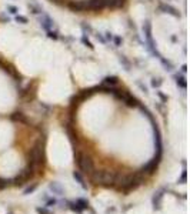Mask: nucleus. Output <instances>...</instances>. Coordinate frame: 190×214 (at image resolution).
<instances>
[{
    "label": "nucleus",
    "mask_w": 190,
    "mask_h": 214,
    "mask_svg": "<svg viewBox=\"0 0 190 214\" xmlns=\"http://www.w3.org/2000/svg\"><path fill=\"white\" fill-rule=\"evenodd\" d=\"M73 177H75V180L77 181V183H79L80 185H82L83 189H87L86 183H84V180H83V177H82V174L79 173V171H75V173H73Z\"/></svg>",
    "instance_id": "aec40b11"
},
{
    "label": "nucleus",
    "mask_w": 190,
    "mask_h": 214,
    "mask_svg": "<svg viewBox=\"0 0 190 214\" xmlns=\"http://www.w3.org/2000/svg\"><path fill=\"white\" fill-rule=\"evenodd\" d=\"M7 10H9V12H10V13H12V14H14V16H16V14H17V12H19L16 6H12V4H9V6H7Z\"/></svg>",
    "instance_id": "2f4dec72"
},
{
    "label": "nucleus",
    "mask_w": 190,
    "mask_h": 214,
    "mask_svg": "<svg viewBox=\"0 0 190 214\" xmlns=\"http://www.w3.org/2000/svg\"><path fill=\"white\" fill-rule=\"evenodd\" d=\"M122 103H124V106L130 107V109H134V107H139V104H140V100L136 99V97H134L132 93H129V91H127Z\"/></svg>",
    "instance_id": "9b49d317"
},
{
    "label": "nucleus",
    "mask_w": 190,
    "mask_h": 214,
    "mask_svg": "<svg viewBox=\"0 0 190 214\" xmlns=\"http://www.w3.org/2000/svg\"><path fill=\"white\" fill-rule=\"evenodd\" d=\"M10 120L16 121V123L25 124V126H30V120L27 119V116H26L25 113H21V111H13L12 114H10Z\"/></svg>",
    "instance_id": "9d476101"
},
{
    "label": "nucleus",
    "mask_w": 190,
    "mask_h": 214,
    "mask_svg": "<svg viewBox=\"0 0 190 214\" xmlns=\"http://www.w3.org/2000/svg\"><path fill=\"white\" fill-rule=\"evenodd\" d=\"M0 20L3 21V23H9V21H10V17L6 16V14H2V16H0Z\"/></svg>",
    "instance_id": "58836bf2"
},
{
    "label": "nucleus",
    "mask_w": 190,
    "mask_h": 214,
    "mask_svg": "<svg viewBox=\"0 0 190 214\" xmlns=\"http://www.w3.org/2000/svg\"><path fill=\"white\" fill-rule=\"evenodd\" d=\"M36 190V184H33L32 187H27V189L25 190V194H29V193H32V191H34Z\"/></svg>",
    "instance_id": "ea45409f"
},
{
    "label": "nucleus",
    "mask_w": 190,
    "mask_h": 214,
    "mask_svg": "<svg viewBox=\"0 0 190 214\" xmlns=\"http://www.w3.org/2000/svg\"><path fill=\"white\" fill-rule=\"evenodd\" d=\"M91 176V181L95 184H102V185H113L114 184V178L116 174L113 171H109V170H97L90 174Z\"/></svg>",
    "instance_id": "f03ea898"
},
{
    "label": "nucleus",
    "mask_w": 190,
    "mask_h": 214,
    "mask_svg": "<svg viewBox=\"0 0 190 214\" xmlns=\"http://www.w3.org/2000/svg\"><path fill=\"white\" fill-rule=\"evenodd\" d=\"M107 9H122L126 3V0H104Z\"/></svg>",
    "instance_id": "f8f14e48"
},
{
    "label": "nucleus",
    "mask_w": 190,
    "mask_h": 214,
    "mask_svg": "<svg viewBox=\"0 0 190 214\" xmlns=\"http://www.w3.org/2000/svg\"><path fill=\"white\" fill-rule=\"evenodd\" d=\"M87 10L91 12H102L103 9H106V3L104 0H86Z\"/></svg>",
    "instance_id": "1a4fd4ad"
},
{
    "label": "nucleus",
    "mask_w": 190,
    "mask_h": 214,
    "mask_svg": "<svg viewBox=\"0 0 190 214\" xmlns=\"http://www.w3.org/2000/svg\"><path fill=\"white\" fill-rule=\"evenodd\" d=\"M186 71H187V66L186 64H183L182 66V73H186Z\"/></svg>",
    "instance_id": "a19ab883"
},
{
    "label": "nucleus",
    "mask_w": 190,
    "mask_h": 214,
    "mask_svg": "<svg viewBox=\"0 0 190 214\" xmlns=\"http://www.w3.org/2000/svg\"><path fill=\"white\" fill-rule=\"evenodd\" d=\"M102 84H106V86H117L119 84V77L117 76H106L102 80Z\"/></svg>",
    "instance_id": "dca6fc26"
},
{
    "label": "nucleus",
    "mask_w": 190,
    "mask_h": 214,
    "mask_svg": "<svg viewBox=\"0 0 190 214\" xmlns=\"http://www.w3.org/2000/svg\"><path fill=\"white\" fill-rule=\"evenodd\" d=\"M69 208H70V210H73V211H76V213H79V214L83 211L82 208L77 206V203H72V201L69 203Z\"/></svg>",
    "instance_id": "bb28decb"
},
{
    "label": "nucleus",
    "mask_w": 190,
    "mask_h": 214,
    "mask_svg": "<svg viewBox=\"0 0 190 214\" xmlns=\"http://www.w3.org/2000/svg\"><path fill=\"white\" fill-rule=\"evenodd\" d=\"M49 2L57 4V6H64V4H66V0H49Z\"/></svg>",
    "instance_id": "72a5a7b5"
},
{
    "label": "nucleus",
    "mask_w": 190,
    "mask_h": 214,
    "mask_svg": "<svg viewBox=\"0 0 190 214\" xmlns=\"http://www.w3.org/2000/svg\"><path fill=\"white\" fill-rule=\"evenodd\" d=\"M157 96H159V97L161 99V101H163V103H166V101H167V96H165L163 93H161V91H157Z\"/></svg>",
    "instance_id": "4c0bfd02"
},
{
    "label": "nucleus",
    "mask_w": 190,
    "mask_h": 214,
    "mask_svg": "<svg viewBox=\"0 0 190 214\" xmlns=\"http://www.w3.org/2000/svg\"><path fill=\"white\" fill-rule=\"evenodd\" d=\"M113 43H114V46L116 47H119V46H122V43H123V39L122 37H119V36H113Z\"/></svg>",
    "instance_id": "c756f323"
},
{
    "label": "nucleus",
    "mask_w": 190,
    "mask_h": 214,
    "mask_svg": "<svg viewBox=\"0 0 190 214\" xmlns=\"http://www.w3.org/2000/svg\"><path fill=\"white\" fill-rule=\"evenodd\" d=\"M186 177H187V174H186V170L182 173V177H180V180H179V183H182V184H184L186 183Z\"/></svg>",
    "instance_id": "e433bc0d"
},
{
    "label": "nucleus",
    "mask_w": 190,
    "mask_h": 214,
    "mask_svg": "<svg viewBox=\"0 0 190 214\" xmlns=\"http://www.w3.org/2000/svg\"><path fill=\"white\" fill-rule=\"evenodd\" d=\"M159 62L163 64V67H165L166 70L167 71H173V69H174V66H173V63L170 62V60H167V59H165V57H161Z\"/></svg>",
    "instance_id": "6ab92c4d"
},
{
    "label": "nucleus",
    "mask_w": 190,
    "mask_h": 214,
    "mask_svg": "<svg viewBox=\"0 0 190 214\" xmlns=\"http://www.w3.org/2000/svg\"><path fill=\"white\" fill-rule=\"evenodd\" d=\"M46 34H47L49 39H53V40H59V37H60V33H59L56 29H52V30H49V32H46Z\"/></svg>",
    "instance_id": "412c9836"
},
{
    "label": "nucleus",
    "mask_w": 190,
    "mask_h": 214,
    "mask_svg": "<svg viewBox=\"0 0 190 214\" xmlns=\"http://www.w3.org/2000/svg\"><path fill=\"white\" fill-rule=\"evenodd\" d=\"M76 163H77L79 169L83 174H91L93 170H95V164H93V160L90 159V156H87L84 153H77L75 156Z\"/></svg>",
    "instance_id": "7ed1b4c3"
},
{
    "label": "nucleus",
    "mask_w": 190,
    "mask_h": 214,
    "mask_svg": "<svg viewBox=\"0 0 190 214\" xmlns=\"http://www.w3.org/2000/svg\"><path fill=\"white\" fill-rule=\"evenodd\" d=\"M161 84H163V80H161L160 77H153L152 78V87H154V89H159Z\"/></svg>",
    "instance_id": "393cba45"
},
{
    "label": "nucleus",
    "mask_w": 190,
    "mask_h": 214,
    "mask_svg": "<svg viewBox=\"0 0 190 214\" xmlns=\"http://www.w3.org/2000/svg\"><path fill=\"white\" fill-rule=\"evenodd\" d=\"M80 41H82V43H83V44H84V46H86V47H89V49H90V50H93V49H95V46L91 44V41L89 40V39H87V36H84V34H83V36H82V39H80Z\"/></svg>",
    "instance_id": "b1692460"
},
{
    "label": "nucleus",
    "mask_w": 190,
    "mask_h": 214,
    "mask_svg": "<svg viewBox=\"0 0 190 214\" xmlns=\"http://www.w3.org/2000/svg\"><path fill=\"white\" fill-rule=\"evenodd\" d=\"M39 21H40V27L45 30V32H49V30L54 29V20L47 14V13H45V12L41 13Z\"/></svg>",
    "instance_id": "423d86ee"
},
{
    "label": "nucleus",
    "mask_w": 190,
    "mask_h": 214,
    "mask_svg": "<svg viewBox=\"0 0 190 214\" xmlns=\"http://www.w3.org/2000/svg\"><path fill=\"white\" fill-rule=\"evenodd\" d=\"M104 39H106V41H112L113 40V34L110 33V32H106V33H104Z\"/></svg>",
    "instance_id": "c9c22d12"
},
{
    "label": "nucleus",
    "mask_w": 190,
    "mask_h": 214,
    "mask_svg": "<svg viewBox=\"0 0 190 214\" xmlns=\"http://www.w3.org/2000/svg\"><path fill=\"white\" fill-rule=\"evenodd\" d=\"M157 10L161 13H166V14H170V16H173V17H180V13H179L177 9L173 7V6H170V4H167V3H159Z\"/></svg>",
    "instance_id": "6e6552de"
},
{
    "label": "nucleus",
    "mask_w": 190,
    "mask_h": 214,
    "mask_svg": "<svg viewBox=\"0 0 190 214\" xmlns=\"http://www.w3.org/2000/svg\"><path fill=\"white\" fill-rule=\"evenodd\" d=\"M16 21L17 23H20V25H27L29 23V20H27V17L26 16H21V14H16Z\"/></svg>",
    "instance_id": "a878e982"
},
{
    "label": "nucleus",
    "mask_w": 190,
    "mask_h": 214,
    "mask_svg": "<svg viewBox=\"0 0 190 214\" xmlns=\"http://www.w3.org/2000/svg\"><path fill=\"white\" fill-rule=\"evenodd\" d=\"M174 82H176V84H177L180 89H183V90H186V89H187L186 77H184L183 74H180V73H176V74H174Z\"/></svg>",
    "instance_id": "2eb2a0df"
},
{
    "label": "nucleus",
    "mask_w": 190,
    "mask_h": 214,
    "mask_svg": "<svg viewBox=\"0 0 190 214\" xmlns=\"http://www.w3.org/2000/svg\"><path fill=\"white\" fill-rule=\"evenodd\" d=\"M136 84H137V86H139V87H140V89H142V91H143L145 94H147V93H149V90H147V87H146V86H145V84H143V83H142V82H139V80H137V82H136Z\"/></svg>",
    "instance_id": "7c9ffc66"
},
{
    "label": "nucleus",
    "mask_w": 190,
    "mask_h": 214,
    "mask_svg": "<svg viewBox=\"0 0 190 214\" xmlns=\"http://www.w3.org/2000/svg\"><path fill=\"white\" fill-rule=\"evenodd\" d=\"M49 187H50V190H52L54 194H59V196L64 194V189H63V187L59 184V183H56V181H54V183H50Z\"/></svg>",
    "instance_id": "a211bd4d"
},
{
    "label": "nucleus",
    "mask_w": 190,
    "mask_h": 214,
    "mask_svg": "<svg viewBox=\"0 0 190 214\" xmlns=\"http://www.w3.org/2000/svg\"><path fill=\"white\" fill-rule=\"evenodd\" d=\"M66 6L75 13H82V12H86L87 10L86 0H67Z\"/></svg>",
    "instance_id": "39448f33"
},
{
    "label": "nucleus",
    "mask_w": 190,
    "mask_h": 214,
    "mask_svg": "<svg viewBox=\"0 0 190 214\" xmlns=\"http://www.w3.org/2000/svg\"><path fill=\"white\" fill-rule=\"evenodd\" d=\"M119 62H120V64L123 66V69H124L126 71H130V70H132V63H130V60H129V59L126 57L124 54H122V56L119 57Z\"/></svg>",
    "instance_id": "f3484780"
},
{
    "label": "nucleus",
    "mask_w": 190,
    "mask_h": 214,
    "mask_svg": "<svg viewBox=\"0 0 190 214\" xmlns=\"http://www.w3.org/2000/svg\"><path fill=\"white\" fill-rule=\"evenodd\" d=\"M161 197H163V194H161V193H157L156 196L153 197V206H154V208H160Z\"/></svg>",
    "instance_id": "5701e85b"
},
{
    "label": "nucleus",
    "mask_w": 190,
    "mask_h": 214,
    "mask_svg": "<svg viewBox=\"0 0 190 214\" xmlns=\"http://www.w3.org/2000/svg\"><path fill=\"white\" fill-rule=\"evenodd\" d=\"M37 213H39V214H52L49 210H47V208H45V207H39V208H37Z\"/></svg>",
    "instance_id": "f704fd0d"
},
{
    "label": "nucleus",
    "mask_w": 190,
    "mask_h": 214,
    "mask_svg": "<svg viewBox=\"0 0 190 214\" xmlns=\"http://www.w3.org/2000/svg\"><path fill=\"white\" fill-rule=\"evenodd\" d=\"M27 7L30 9V12L33 13V14H41L43 13V9H41V6L36 0H30L29 3H27Z\"/></svg>",
    "instance_id": "ddd939ff"
},
{
    "label": "nucleus",
    "mask_w": 190,
    "mask_h": 214,
    "mask_svg": "<svg viewBox=\"0 0 190 214\" xmlns=\"http://www.w3.org/2000/svg\"><path fill=\"white\" fill-rule=\"evenodd\" d=\"M95 37L100 41V43H103V44H106V43H107V41H106V39H104V34L103 33H99V32H97V33H95Z\"/></svg>",
    "instance_id": "c85d7f7f"
},
{
    "label": "nucleus",
    "mask_w": 190,
    "mask_h": 214,
    "mask_svg": "<svg viewBox=\"0 0 190 214\" xmlns=\"http://www.w3.org/2000/svg\"><path fill=\"white\" fill-rule=\"evenodd\" d=\"M159 163H160V159H159V157H153V159L149 161V163H147V164L142 167L139 173H142V174H152L153 171H156Z\"/></svg>",
    "instance_id": "0eeeda50"
},
{
    "label": "nucleus",
    "mask_w": 190,
    "mask_h": 214,
    "mask_svg": "<svg viewBox=\"0 0 190 214\" xmlns=\"http://www.w3.org/2000/svg\"><path fill=\"white\" fill-rule=\"evenodd\" d=\"M76 203H77V206L80 207L82 210H84V208H87V207H89V203H87L86 200H83V198H79Z\"/></svg>",
    "instance_id": "cd10ccee"
},
{
    "label": "nucleus",
    "mask_w": 190,
    "mask_h": 214,
    "mask_svg": "<svg viewBox=\"0 0 190 214\" xmlns=\"http://www.w3.org/2000/svg\"><path fill=\"white\" fill-rule=\"evenodd\" d=\"M7 184H9V181H7V180H4V178L0 177V190L6 189V187H7Z\"/></svg>",
    "instance_id": "473e14b6"
},
{
    "label": "nucleus",
    "mask_w": 190,
    "mask_h": 214,
    "mask_svg": "<svg viewBox=\"0 0 190 214\" xmlns=\"http://www.w3.org/2000/svg\"><path fill=\"white\" fill-rule=\"evenodd\" d=\"M82 30H83V34H84V36H87V34H91V33H95L93 27H91L90 25H86V23H82Z\"/></svg>",
    "instance_id": "4be33fe9"
},
{
    "label": "nucleus",
    "mask_w": 190,
    "mask_h": 214,
    "mask_svg": "<svg viewBox=\"0 0 190 214\" xmlns=\"http://www.w3.org/2000/svg\"><path fill=\"white\" fill-rule=\"evenodd\" d=\"M27 161L34 171L43 166L45 163V140H37L34 143V146L27 153Z\"/></svg>",
    "instance_id": "f257e3e1"
},
{
    "label": "nucleus",
    "mask_w": 190,
    "mask_h": 214,
    "mask_svg": "<svg viewBox=\"0 0 190 214\" xmlns=\"http://www.w3.org/2000/svg\"><path fill=\"white\" fill-rule=\"evenodd\" d=\"M143 34H145V41L153 40V36H152V23H150V20H146L145 21V25H143Z\"/></svg>",
    "instance_id": "4468645a"
},
{
    "label": "nucleus",
    "mask_w": 190,
    "mask_h": 214,
    "mask_svg": "<svg viewBox=\"0 0 190 214\" xmlns=\"http://www.w3.org/2000/svg\"><path fill=\"white\" fill-rule=\"evenodd\" d=\"M33 174H34V170L32 169L30 166H27L26 169L21 170L20 174H19V176H17V177L14 178L13 181H14V184H16V185H21L23 183H25V181L30 180V178L33 177Z\"/></svg>",
    "instance_id": "20e7f679"
}]
</instances>
